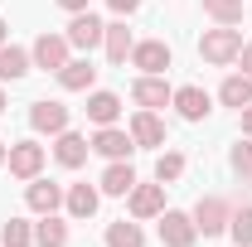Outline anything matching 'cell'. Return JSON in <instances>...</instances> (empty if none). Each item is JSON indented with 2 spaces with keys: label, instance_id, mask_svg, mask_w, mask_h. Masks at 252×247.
Wrapping results in <instances>:
<instances>
[{
  "label": "cell",
  "instance_id": "1",
  "mask_svg": "<svg viewBox=\"0 0 252 247\" xmlns=\"http://www.w3.org/2000/svg\"><path fill=\"white\" fill-rule=\"evenodd\" d=\"M243 54V30H233V25H219V30H209L204 39H199V59L204 63H233Z\"/></svg>",
  "mask_w": 252,
  "mask_h": 247
},
{
  "label": "cell",
  "instance_id": "2",
  "mask_svg": "<svg viewBox=\"0 0 252 247\" xmlns=\"http://www.w3.org/2000/svg\"><path fill=\"white\" fill-rule=\"evenodd\" d=\"M131 102L146 107V112H156V107H170V102H175V88H170L165 78H156V73H141V78L131 83Z\"/></svg>",
  "mask_w": 252,
  "mask_h": 247
},
{
  "label": "cell",
  "instance_id": "3",
  "mask_svg": "<svg viewBox=\"0 0 252 247\" xmlns=\"http://www.w3.org/2000/svg\"><path fill=\"white\" fill-rule=\"evenodd\" d=\"M5 165H10L15 180H39V170H44V146H39V141H20V146H10Z\"/></svg>",
  "mask_w": 252,
  "mask_h": 247
},
{
  "label": "cell",
  "instance_id": "4",
  "mask_svg": "<svg viewBox=\"0 0 252 247\" xmlns=\"http://www.w3.org/2000/svg\"><path fill=\"white\" fill-rule=\"evenodd\" d=\"M194 238H199V228H194L189 214H180V209L160 214V243L165 247H194Z\"/></svg>",
  "mask_w": 252,
  "mask_h": 247
},
{
  "label": "cell",
  "instance_id": "5",
  "mask_svg": "<svg viewBox=\"0 0 252 247\" xmlns=\"http://www.w3.org/2000/svg\"><path fill=\"white\" fill-rule=\"evenodd\" d=\"M68 34H39L34 39V49H30V59L39 63V68H49V73H59L63 63H68Z\"/></svg>",
  "mask_w": 252,
  "mask_h": 247
},
{
  "label": "cell",
  "instance_id": "6",
  "mask_svg": "<svg viewBox=\"0 0 252 247\" xmlns=\"http://www.w3.org/2000/svg\"><path fill=\"white\" fill-rule=\"evenodd\" d=\"M126 199H131V218H136V223L165 214V185H160V180H156V185H136Z\"/></svg>",
  "mask_w": 252,
  "mask_h": 247
},
{
  "label": "cell",
  "instance_id": "7",
  "mask_svg": "<svg viewBox=\"0 0 252 247\" xmlns=\"http://www.w3.org/2000/svg\"><path fill=\"white\" fill-rule=\"evenodd\" d=\"M102 34H107V25L97 20L93 10H78V15H73V25H68V44H73V49H97V44H102Z\"/></svg>",
  "mask_w": 252,
  "mask_h": 247
},
{
  "label": "cell",
  "instance_id": "8",
  "mask_svg": "<svg viewBox=\"0 0 252 247\" xmlns=\"http://www.w3.org/2000/svg\"><path fill=\"white\" fill-rule=\"evenodd\" d=\"M228 218H233V214H228V204L209 194V199H199V209H194V228H199L204 238H219L223 228H228Z\"/></svg>",
  "mask_w": 252,
  "mask_h": 247
},
{
  "label": "cell",
  "instance_id": "9",
  "mask_svg": "<svg viewBox=\"0 0 252 247\" xmlns=\"http://www.w3.org/2000/svg\"><path fill=\"white\" fill-rule=\"evenodd\" d=\"M131 63L141 68V73H165L170 68V44L165 39H146V44H131Z\"/></svg>",
  "mask_w": 252,
  "mask_h": 247
},
{
  "label": "cell",
  "instance_id": "10",
  "mask_svg": "<svg viewBox=\"0 0 252 247\" xmlns=\"http://www.w3.org/2000/svg\"><path fill=\"white\" fill-rule=\"evenodd\" d=\"M93 151L107 155V160H131L136 141H131V131H122V126H102V131L93 136Z\"/></svg>",
  "mask_w": 252,
  "mask_h": 247
},
{
  "label": "cell",
  "instance_id": "11",
  "mask_svg": "<svg viewBox=\"0 0 252 247\" xmlns=\"http://www.w3.org/2000/svg\"><path fill=\"white\" fill-rule=\"evenodd\" d=\"M30 126L39 136H59V131H68V107H63V102H34L30 107Z\"/></svg>",
  "mask_w": 252,
  "mask_h": 247
},
{
  "label": "cell",
  "instance_id": "12",
  "mask_svg": "<svg viewBox=\"0 0 252 247\" xmlns=\"http://www.w3.org/2000/svg\"><path fill=\"white\" fill-rule=\"evenodd\" d=\"M131 141H136V146H165V122H160L156 112L141 107V112L131 117Z\"/></svg>",
  "mask_w": 252,
  "mask_h": 247
},
{
  "label": "cell",
  "instance_id": "13",
  "mask_svg": "<svg viewBox=\"0 0 252 247\" xmlns=\"http://www.w3.org/2000/svg\"><path fill=\"white\" fill-rule=\"evenodd\" d=\"M88 136H78V131H59V146H54V155H59V165L63 170H78L83 160H88Z\"/></svg>",
  "mask_w": 252,
  "mask_h": 247
},
{
  "label": "cell",
  "instance_id": "14",
  "mask_svg": "<svg viewBox=\"0 0 252 247\" xmlns=\"http://www.w3.org/2000/svg\"><path fill=\"white\" fill-rule=\"evenodd\" d=\"M93 78H97V68L88 59H68L59 68V83H63V93H88L93 88Z\"/></svg>",
  "mask_w": 252,
  "mask_h": 247
},
{
  "label": "cell",
  "instance_id": "15",
  "mask_svg": "<svg viewBox=\"0 0 252 247\" xmlns=\"http://www.w3.org/2000/svg\"><path fill=\"white\" fill-rule=\"evenodd\" d=\"M136 189V170L126 165V160H112L107 165V175H102V194H112V199H126Z\"/></svg>",
  "mask_w": 252,
  "mask_h": 247
},
{
  "label": "cell",
  "instance_id": "16",
  "mask_svg": "<svg viewBox=\"0 0 252 247\" xmlns=\"http://www.w3.org/2000/svg\"><path fill=\"white\" fill-rule=\"evenodd\" d=\"M25 204H30L34 214H54L63 204V189L49 185V180H30V189H25Z\"/></svg>",
  "mask_w": 252,
  "mask_h": 247
},
{
  "label": "cell",
  "instance_id": "17",
  "mask_svg": "<svg viewBox=\"0 0 252 247\" xmlns=\"http://www.w3.org/2000/svg\"><path fill=\"white\" fill-rule=\"evenodd\" d=\"M175 107H180V117H185V122H204L214 102H209L204 88H180V93H175Z\"/></svg>",
  "mask_w": 252,
  "mask_h": 247
},
{
  "label": "cell",
  "instance_id": "18",
  "mask_svg": "<svg viewBox=\"0 0 252 247\" xmlns=\"http://www.w3.org/2000/svg\"><path fill=\"white\" fill-rule=\"evenodd\" d=\"M30 54L25 49H15V44H0V83H20L25 73H30Z\"/></svg>",
  "mask_w": 252,
  "mask_h": 247
},
{
  "label": "cell",
  "instance_id": "19",
  "mask_svg": "<svg viewBox=\"0 0 252 247\" xmlns=\"http://www.w3.org/2000/svg\"><path fill=\"white\" fill-rule=\"evenodd\" d=\"M88 117H93L97 126H117V117H122V97H117V93H93V97H88Z\"/></svg>",
  "mask_w": 252,
  "mask_h": 247
},
{
  "label": "cell",
  "instance_id": "20",
  "mask_svg": "<svg viewBox=\"0 0 252 247\" xmlns=\"http://www.w3.org/2000/svg\"><path fill=\"white\" fill-rule=\"evenodd\" d=\"M97 199H102V194H97L93 185H73L68 194H63V204H68V214H73V218H93L97 214Z\"/></svg>",
  "mask_w": 252,
  "mask_h": 247
},
{
  "label": "cell",
  "instance_id": "21",
  "mask_svg": "<svg viewBox=\"0 0 252 247\" xmlns=\"http://www.w3.org/2000/svg\"><path fill=\"white\" fill-rule=\"evenodd\" d=\"M34 243H39V247H68V223H59L54 214H39V223H34Z\"/></svg>",
  "mask_w": 252,
  "mask_h": 247
},
{
  "label": "cell",
  "instance_id": "22",
  "mask_svg": "<svg viewBox=\"0 0 252 247\" xmlns=\"http://www.w3.org/2000/svg\"><path fill=\"white\" fill-rule=\"evenodd\" d=\"M219 102H223V107H238V112H243V107L252 102V78H248V73H233V78L219 88Z\"/></svg>",
  "mask_w": 252,
  "mask_h": 247
},
{
  "label": "cell",
  "instance_id": "23",
  "mask_svg": "<svg viewBox=\"0 0 252 247\" xmlns=\"http://www.w3.org/2000/svg\"><path fill=\"white\" fill-rule=\"evenodd\" d=\"M102 44H107V59H112V63H126V59H131V30H126L122 20H117V25H107Z\"/></svg>",
  "mask_w": 252,
  "mask_h": 247
},
{
  "label": "cell",
  "instance_id": "24",
  "mask_svg": "<svg viewBox=\"0 0 252 247\" xmlns=\"http://www.w3.org/2000/svg\"><path fill=\"white\" fill-rule=\"evenodd\" d=\"M107 247H146L141 223H126V218H117V223L107 228Z\"/></svg>",
  "mask_w": 252,
  "mask_h": 247
},
{
  "label": "cell",
  "instance_id": "25",
  "mask_svg": "<svg viewBox=\"0 0 252 247\" xmlns=\"http://www.w3.org/2000/svg\"><path fill=\"white\" fill-rule=\"evenodd\" d=\"M34 243V228L25 218H5L0 223V247H30Z\"/></svg>",
  "mask_w": 252,
  "mask_h": 247
},
{
  "label": "cell",
  "instance_id": "26",
  "mask_svg": "<svg viewBox=\"0 0 252 247\" xmlns=\"http://www.w3.org/2000/svg\"><path fill=\"white\" fill-rule=\"evenodd\" d=\"M180 175H185V155H180V151H165L156 160V180H160V185H175Z\"/></svg>",
  "mask_w": 252,
  "mask_h": 247
},
{
  "label": "cell",
  "instance_id": "27",
  "mask_svg": "<svg viewBox=\"0 0 252 247\" xmlns=\"http://www.w3.org/2000/svg\"><path fill=\"white\" fill-rule=\"evenodd\" d=\"M204 10H209L219 25H238V20H243V0H204Z\"/></svg>",
  "mask_w": 252,
  "mask_h": 247
},
{
  "label": "cell",
  "instance_id": "28",
  "mask_svg": "<svg viewBox=\"0 0 252 247\" xmlns=\"http://www.w3.org/2000/svg\"><path fill=\"white\" fill-rule=\"evenodd\" d=\"M228 233H233L238 247H252V209H238V214L228 218Z\"/></svg>",
  "mask_w": 252,
  "mask_h": 247
},
{
  "label": "cell",
  "instance_id": "29",
  "mask_svg": "<svg viewBox=\"0 0 252 247\" xmlns=\"http://www.w3.org/2000/svg\"><path fill=\"white\" fill-rule=\"evenodd\" d=\"M233 170H238L243 180H252V136H248V141H238V146H233Z\"/></svg>",
  "mask_w": 252,
  "mask_h": 247
},
{
  "label": "cell",
  "instance_id": "30",
  "mask_svg": "<svg viewBox=\"0 0 252 247\" xmlns=\"http://www.w3.org/2000/svg\"><path fill=\"white\" fill-rule=\"evenodd\" d=\"M107 5H112L117 15H131V10H141V0H107Z\"/></svg>",
  "mask_w": 252,
  "mask_h": 247
},
{
  "label": "cell",
  "instance_id": "31",
  "mask_svg": "<svg viewBox=\"0 0 252 247\" xmlns=\"http://www.w3.org/2000/svg\"><path fill=\"white\" fill-rule=\"evenodd\" d=\"M238 63H243V73L252 78V44H243V54H238Z\"/></svg>",
  "mask_w": 252,
  "mask_h": 247
},
{
  "label": "cell",
  "instance_id": "32",
  "mask_svg": "<svg viewBox=\"0 0 252 247\" xmlns=\"http://www.w3.org/2000/svg\"><path fill=\"white\" fill-rule=\"evenodd\" d=\"M243 136H252V102L243 107Z\"/></svg>",
  "mask_w": 252,
  "mask_h": 247
},
{
  "label": "cell",
  "instance_id": "33",
  "mask_svg": "<svg viewBox=\"0 0 252 247\" xmlns=\"http://www.w3.org/2000/svg\"><path fill=\"white\" fill-rule=\"evenodd\" d=\"M63 10H73V15H78V10H88V0H59Z\"/></svg>",
  "mask_w": 252,
  "mask_h": 247
},
{
  "label": "cell",
  "instance_id": "34",
  "mask_svg": "<svg viewBox=\"0 0 252 247\" xmlns=\"http://www.w3.org/2000/svg\"><path fill=\"white\" fill-rule=\"evenodd\" d=\"M5 155H10V146H5V141H0V165H5Z\"/></svg>",
  "mask_w": 252,
  "mask_h": 247
},
{
  "label": "cell",
  "instance_id": "35",
  "mask_svg": "<svg viewBox=\"0 0 252 247\" xmlns=\"http://www.w3.org/2000/svg\"><path fill=\"white\" fill-rule=\"evenodd\" d=\"M0 44H5V20H0Z\"/></svg>",
  "mask_w": 252,
  "mask_h": 247
},
{
  "label": "cell",
  "instance_id": "36",
  "mask_svg": "<svg viewBox=\"0 0 252 247\" xmlns=\"http://www.w3.org/2000/svg\"><path fill=\"white\" fill-rule=\"evenodd\" d=\"M0 112H5V93H0Z\"/></svg>",
  "mask_w": 252,
  "mask_h": 247
}]
</instances>
